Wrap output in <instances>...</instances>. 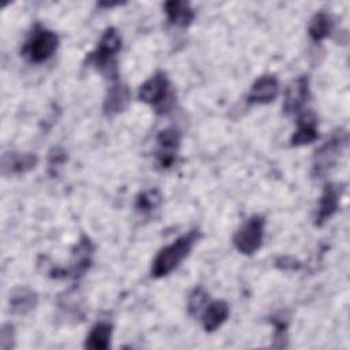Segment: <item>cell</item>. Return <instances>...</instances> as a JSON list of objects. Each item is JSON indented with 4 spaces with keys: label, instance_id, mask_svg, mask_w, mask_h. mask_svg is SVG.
I'll return each instance as SVG.
<instances>
[{
    "label": "cell",
    "instance_id": "cell-13",
    "mask_svg": "<svg viewBox=\"0 0 350 350\" xmlns=\"http://www.w3.org/2000/svg\"><path fill=\"white\" fill-rule=\"evenodd\" d=\"M37 165V156L33 153H5L1 159V171L4 175L25 174Z\"/></svg>",
    "mask_w": 350,
    "mask_h": 350
},
{
    "label": "cell",
    "instance_id": "cell-5",
    "mask_svg": "<svg viewBox=\"0 0 350 350\" xmlns=\"http://www.w3.org/2000/svg\"><path fill=\"white\" fill-rule=\"evenodd\" d=\"M59 46V37L55 31L40 25L34 27L23 45L22 53L30 63H44L52 57Z\"/></svg>",
    "mask_w": 350,
    "mask_h": 350
},
{
    "label": "cell",
    "instance_id": "cell-22",
    "mask_svg": "<svg viewBox=\"0 0 350 350\" xmlns=\"http://www.w3.org/2000/svg\"><path fill=\"white\" fill-rule=\"evenodd\" d=\"M0 346L1 349L7 350L14 347V339H15V334H14V327L11 324H4L1 328V336H0Z\"/></svg>",
    "mask_w": 350,
    "mask_h": 350
},
{
    "label": "cell",
    "instance_id": "cell-21",
    "mask_svg": "<svg viewBox=\"0 0 350 350\" xmlns=\"http://www.w3.org/2000/svg\"><path fill=\"white\" fill-rule=\"evenodd\" d=\"M160 202H161V194L159 193V190L150 189L138 194L135 201V208L139 212H150L156 206H159Z\"/></svg>",
    "mask_w": 350,
    "mask_h": 350
},
{
    "label": "cell",
    "instance_id": "cell-15",
    "mask_svg": "<svg viewBox=\"0 0 350 350\" xmlns=\"http://www.w3.org/2000/svg\"><path fill=\"white\" fill-rule=\"evenodd\" d=\"M230 308L223 299H216L206 305L202 312V327L206 332L216 331L228 317Z\"/></svg>",
    "mask_w": 350,
    "mask_h": 350
},
{
    "label": "cell",
    "instance_id": "cell-10",
    "mask_svg": "<svg viewBox=\"0 0 350 350\" xmlns=\"http://www.w3.org/2000/svg\"><path fill=\"white\" fill-rule=\"evenodd\" d=\"M130 98H131L130 89L124 83H122L119 79L112 81L111 86L107 90L104 104H103V111L105 116L112 118L123 112L127 108Z\"/></svg>",
    "mask_w": 350,
    "mask_h": 350
},
{
    "label": "cell",
    "instance_id": "cell-24",
    "mask_svg": "<svg viewBox=\"0 0 350 350\" xmlns=\"http://www.w3.org/2000/svg\"><path fill=\"white\" fill-rule=\"evenodd\" d=\"M67 159L66 150L62 148H52L51 153H49V167H57L62 165Z\"/></svg>",
    "mask_w": 350,
    "mask_h": 350
},
{
    "label": "cell",
    "instance_id": "cell-14",
    "mask_svg": "<svg viewBox=\"0 0 350 350\" xmlns=\"http://www.w3.org/2000/svg\"><path fill=\"white\" fill-rule=\"evenodd\" d=\"M164 12L167 15L168 22L178 27H187L196 16L190 3L182 0L167 1L164 4Z\"/></svg>",
    "mask_w": 350,
    "mask_h": 350
},
{
    "label": "cell",
    "instance_id": "cell-23",
    "mask_svg": "<svg viewBox=\"0 0 350 350\" xmlns=\"http://www.w3.org/2000/svg\"><path fill=\"white\" fill-rule=\"evenodd\" d=\"M276 267L282 271H295L301 268V262L290 256H282L276 260Z\"/></svg>",
    "mask_w": 350,
    "mask_h": 350
},
{
    "label": "cell",
    "instance_id": "cell-1",
    "mask_svg": "<svg viewBox=\"0 0 350 350\" xmlns=\"http://www.w3.org/2000/svg\"><path fill=\"white\" fill-rule=\"evenodd\" d=\"M200 238L201 232L198 230H191L163 247L152 262V276L159 279L172 272L190 254L193 246Z\"/></svg>",
    "mask_w": 350,
    "mask_h": 350
},
{
    "label": "cell",
    "instance_id": "cell-6",
    "mask_svg": "<svg viewBox=\"0 0 350 350\" xmlns=\"http://www.w3.org/2000/svg\"><path fill=\"white\" fill-rule=\"evenodd\" d=\"M264 227H265V220L262 216L254 215L249 217L234 234L232 242L234 246L237 247L238 252L242 254H253L256 253L264 239Z\"/></svg>",
    "mask_w": 350,
    "mask_h": 350
},
{
    "label": "cell",
    "instance_id": "cell-19",
    "mask_svg": "<svg viewBox=\"0 0 350 350\" xmlns=\"http://www.w3.org/2000/svg\"><path fill=\"white\" fill-rule=\"evenodd\" d=\"M332 27H334L332 16L328 12L319 11L312 16L309 22L308 34L314 42H320L331 34Z\"/></svg>",
    "mask_w": 350,
    "mask_h": 350
},
{
    "label": "cell",
    "instance_id": "cell-17",
    "mask_svg": "<svg viewBox=\"0 0 350 350\" xmlns=\"http://www.w3.org/2000/svg\"><path fill=\"white\" fill-rule=\"evenodd\" d=\"M37 305V294L26 287L15 288L8 298L10 312L12 314H26Z\"/></svg>",
    "mask_w": 350,
    "mask_h": 350
},
{
    "label": "cell",
    "instance_id": "cell-3",
    "mask_svg": "<svg viewBox=\"0 0 350 350\" xmlns=\"http://www.w3.org/2000/svg\"><path fill=\"white\" fill-rule=\"evenodd\" d=\"M138 98L150 105L159 115L171 111L175 104L172 85L164 71H156L138 89Z\"/></svg>",
    "mask_w": 350,
    "mask_h": 350
},
{
    "label": "cell",
    "instance_id": "cell-20",
    "mask_svg": "<svg viewBox=\"0 0 350 350\" xmlns=\"http://www.w3.org/2000/svg\"><path fill=\"white\" fill-rule=\"evenodd\" d=\"M208 304V291L202 286H197L191 290L187 298V312L191 317H197Z\"/></svg>",
    "mask_w": 350,
    "mask_h": 350
},
{
    "label": "cell",
    "instance_id": "cell-18",
    "mask_svg": "<svg viewBox=\"0 0 350 350\" xmlns=\"http://www.w3.org/2000/svg\"><path fill=\"white\" fill-rule=\"evenodd\" d=\"M112 324L107 321L96 323L85 340V347L92 350H105L111 345Z\"/></svg>",
    "mask_w": 350,
    "mask_h": 350
},
{
    "label": "cell",
    "instance_id": "cell-7",
    "mask_svg": "<svg viewBox=\"0 0 350 350\" xmlns=\"http://www.w3.org/2000/svg\"><path fill=\"white\" fill-rule=\"evenodd\" d=\"M156 160L160 168L168 170L176 163V157L180 148V131L178 127L171 126L161 130L157 137Z\"/></svg>",
    "mask_w": 350,
    "mask_h": 350
},
{
    "label": "cell",
    "instance_id": "cell-2",
    "mask_svg": "<svg viewBox=\"0 0 350 350\" xmlns=\"http://www.w3.org/2000/svg\"><path fill=\"white\" fill-rule=\"evenodd\" d=\"M122 48V37L115 27H108L96 49L86 56L88 66L96 68L103 72L111 81L118 79V68H116V55Z\"/></svg>",
    "mask_w": 350,
    "mask_h": 350
},
{
    "label": "cell",
    "instance_id": "cell-9",
    "mask_svg": "<svg viewBox=\"0 0 350 350\" xmlns=\"http://www.w3.org/2000/svg\"><path fill=\"white\" fill-rule=\"evenodd\" d=\"M343 193V186L336 183H327L323 189V193L319 200L314 224L323 226L327 220H329L339 208L340 196Z\"/></svg>",
    "mask_w": 350,
    "mask_h": 350
},
{
    "label": "cell",
    "instance_id": "cell-16",
    "mask_svg": "<svg viewBox=\"0 0 350 350\" xmlns=\"http://www.w3.org/2000/svg\"><path fill=\"white\" fill-rule=\"evenodd\" d=\"M92 256H93V245L89 238L83 237L81 242L78 243L75 252H74V264L71 265L68 275L72 276L74 279H78L85 275V272L90 268L92 265ZM67 275V276H68Z\"/></svg>",
    "mask_w": 350,
    "mask_h": 350
},
{
    "label": "cell",
    "instance_id": "cell-8",
    "mask_svg": "<svg viewBox=\"0 0 350 350\" xmlns=\"http://www.w3.org/2000/svg\"><path fill=\"white\" fill-rule=\"evenodd\" d=\"M308 98H309V77L301 75L297 79H294L286 90V96L283 101V112L286 115L299 113L304 109Z\"/></svg>",
    "mask_w": 350,
    "mask_h": 350
},
{
    "label": "cell",
    "instance_id": "cell-4",
    "mask_svg": "<svg viewBox=\"0 0 350 350\" xmlns=\"http://www.w3.org/2000/svg\"><path fill=\"white\" fill-rule=\"evenodd\" d=\"M349 142V134L345 129H336L331 133L329 138L319 148L316 149L313 154V165H312V174L313 176L321 178L327 172H329L338 159L345 152Z\"/></svg>",
    "mask_w": 350,
    "mask_h": 350
},
{
    "label": "cell",
    "instance_id": "cell-11",
    "mask_svg": "<svg viewBox=\"0 0 350 350\" xmlns=\"http://www.w3.org/2000/svg\"><path fill=\"white\" fill-rule=\"evenodd\" d=\"M279 94V81L275 75H261L252 85L246 100L250 104H268Z\"/></svg>",
    "mask_w": 350,
    "mask_h": 350
},
{
    "label": "cell",
    "instance_id": "cell-12",
    "mask_svg": "<svg viewBox=\"0 0 350 350\" xmlns=\"http://www.w3.org/2000/svg\"><path fill=\"white\" fill-rule=\"evenodd\" d=\"M319 138L317 133V118L313 111L308 109L302 113H299L297 120V130L291 135V145L293 146H301L312 144Z\"/></svg>",
    "mask_w": 350,
    "mask_h": 350
}]
</instances>
